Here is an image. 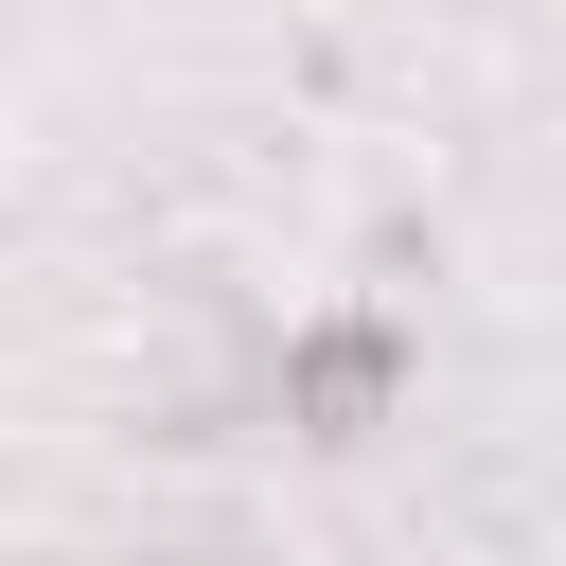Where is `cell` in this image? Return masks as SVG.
Listing matches in <instances>:
<instances>
[{
	"label": "cell",
	"mask_w": 566,
	"mask_h": 566,
	"mask_svg": "<svg viewBox=\"0 0 566 566\" xmlns=\"http://www.w3.org/2000/svg\"><path fill=\"white\" fill-rule=\"evenodd\" d=\"M407 389H424V336H407L389 301H318V318H283V354H265V407H283L301 442H371Z\"/></svg>",
	"instance_id": "obj_1"
}]
</instances>
